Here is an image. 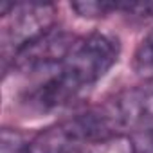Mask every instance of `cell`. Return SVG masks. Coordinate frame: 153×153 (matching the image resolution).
Masks as SVG:
<instances>
[{
    "label": "cell",
    "mask_w": 153,
    "mask_h": 153,
    "mask_svg": "<svg viewBox=\"0 0 153 153\" xmlns=\"http://www.w3.org/2000/svg\"><path fill=\"white\" fill-rule=\"evenodd\" d=\"M119 54V40L106 33H90L78 40L59 65L58 74L33 92V105L40 110L67 105L81 90L96 85L117 63Z\"/></svg>",
    "instance_id": "obj_1"
},
{
    "label": "cell",
    "mask_w": 153,
    "mask_h": 153,
    "mask_svg": "<svg viewBox=\"0 0 153 153\" xmlns=\"http://www.w3.org/2000/svg\"><path fill=\"white\" fill-rule=\"evenodd\" d=\"M76 36L52 27L51 31L43 33L42 36L34 38L33 42L25 43L20 47L11 58H13V67L20 70H40L47 68L52 65H61L65 58L70 54L72 47L76 45Z\"/></svg>",
    "instance_id": "obj_2"
},
{
    "label": "cell",
    "mask_w": 153,
    "mask_h": 153,
    "mask_svg": "<svg viewBox=\"0 0 153 153\" xmlns=\"http://www.w3.org/2000/svg\"><path fill=\"white\" fill-rule=\"evenodd\" d=\"M52 27H56L52 4L49 2L16 4L13 24L4 31V51L11 47V56H13L20 47L42 36L43 33L51 31Z\"/></svg>",
    "instance_id": "obj_3"
},
{
    "label": "cell",
    "mask_w": 153,
    "mask_h": 153,
    "mask_svg": "<svg viewBox=\"0 0 153 153\" xmlns=\"http://www.w3.org/2000/svg\"><path fill=\"white\" fill-rule=\"evenodd\" d=\"M110 117L117 133L124 128H131L146 123L153 117V90L131 88L117 94L108 103L101 105Z\"/></svg>",
    "instance_id": "obj_4"
},
{
    "label": "cell",
    "mask_w": 153,
    "mask_h": 153,
    "mask_svg": "<svg viewBox=\"0 0 153 153\" xmlns=\"http://www.w3.org/2000/svg\"><path fill=\"white\" fill-rule=\"evenodd\" d=\"M133 70L142 79H153V29L140 40L133 54Z\"/></svg>",
    "instance_id": "obj_5"
},
{
    "label": "cell",
    "mask_w": 153,
    "mask_h": 153,
    "mask_svg": "<svg viewBox=\"0 0 153 153\" xmlns=\"http://www.w3.org/2000/svg\"><path fill=\"white\" fill-rule=\"evenodd\" d=\"M70 7L79 16L99 18L119 11V0H79V2H72Z\"/></svg>",
    "instance_id": "obj_6"
},
{
    "label": "cell",
    "mask_w": 153,
    "mask_h": 153,
    "mask_svg": "<svg viewBox=\"0 0 153 153\" xmlns=\"http://www.w3.org/2000/svg\"><path fill=\"white\" fill-rule=\"evenodd\" d=\"M27 137L11 128H4L0 133V153H27Z\"/></svg>",
    "instance_id": "obj_7"
},
{
    "label": "cell",
    "mask_w": 153,
    "mask_h": 153,
    "mask_svg": "<svg viewBox=\"0 0 153 153\" xmlns=\"http://www.w3.org/2000/svg\"><path fill=\"white\" fill-rule=\"evenodd\" d=\"M119 11L135 16H153V0H119Z\"/></svg>",
    "instance_id": "obj_8"
},
{
    "label": "cell",
    "mask_w": 153,
    "mask_h": 153,
    "mask_svg": "<svg viewBox=\"0 0 153 153\" xmlns=\"http://www.w3.org/2000/svg\"><path fill=\"white\" fill-rule=\"evenodd\" d=\"M151 148H153V133H151Z\"/></svg>",
    "instance_id": "obj_9"
}]
</instances>
